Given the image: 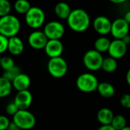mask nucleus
<instances>
[{
    "label": "nucleus",
    "instance_id": "39",
    "mask_svg": "<svg viewBox=\"0 0 130 130\" xmlns=\"http://www.w3.org/2000/svg\"><path fill=\"white\" fill-rule=\"evenodd\" d=\"M1 59H2V57L0 56V68H1Z\"/></svg>",
    "mask_w": 130,
    "mask_h": 130
},
{
    "label": "nucleus",
    "instance_id": "28",
    "mask_svg": "<svg viewBox=\"0 0 130 130\" xmlns=\"http://www.w3.org/2000/svg\"><path fill=\"white\" fill-rule=\"evenodd\" d=\"M8 38L0 34V55L8 51Z\"/></svg>",
    "mask_w": 130,
    "mask_h": 130
},
{
    "label": "nucleus",
    "instance_id": "18",
    "mask_svg": "<svg viewBox=\"0 0 130 130\" xmlns=\"http://www.w3.org/2000/svg\"><path fill=\"white\" fill-rule=\"evenodd\" d=\"M54 11L56 15L62 20H67L69 14L72 12L71 8L69 5H68L66 2H59L56 5Z\"/></svg>",
    "mask_w": 130,
    "mask_h": 130
},
{
    "label": "nucleus",
    "instance_id": "21",
    "mask_svg": "<svg viewBox=\"0 0 130 130\" xmlns=\"http://www.w3.org/2000/svg\"><path fill=\"white\" fill-rule=\"evenodd\" d=\"M110 41L108 38L105 37H99L96 40L94 43V50H97L99 53H104V52H108L110 45Z\"/></svg>",
    "mask_w": 130,
    "mask_h": 130
},
{
    "label": "nucleus",
    "instance_id": "23",
    "mask_svg": "<svg viewBox=\"0 0 130 130\" xmlns=\"http://www.w3.org/2000/svg\"><path fill=\"white\" fill-rule=\"evenodd\" d=\"M31 5L26 0H18L14 4V8L15 11L21 14H25L31 8Z\"/></svg>",
    "mask_w": 130,
    "mask_h": 130
},
{
    "label": "nucleus",
    "instance_id": "6",
    "mask_svg": "<svg viewBox=\"0 0 130 130\" xmlns=\"http://www.w3.org/2000/svg\"><path fill=\"white\" fill-rule=\"evenodd\" d=\"M47 70L53 77L60 78L67 73L68 65L66 61L61 56L50 59L47 63Z\"/></svg>",
    "mask_w": 130,
    "mask_h": 130
},
{
    "label": "nucleus",
    "instance_id": "27",
    "mask_svg": "<svg viewBox=\"0 0 130 130\" xmlns=\"http://www.w3.org/2000/svg\"><path fill=\"white\" fill-rule=\"evenodd\" d=\"M11 4L8 0H0V18L10 14Z\"/></svg>",
    "mask_w": 130,
    "mask_h": 130
},
{
    "label": "nucleus",
    "instance_id": "1",
    "mask_svg": "<svg viewBox=\"0 0 130 130\" xmlns=\"http://www.w3.org/2000/svg\"><path fill=\"white\" fill-rule=\"evenodd\" d=\"M67 23L69 27L75 32H84L90 25L91 20L90 17L85 10L77 8L72 10L69 14Z\"/></svg>",
    "mask_w": 130,
    "mask_h": 130
},
{
    "label": "nucleus",
    "instance_id": "35",
    "mask_svg": "<svg viewBox=\"0 0 130 130\" xmlns=\"http://www.w3.org/2000/svg\"><path fill=\"white\" fill-rule=\"evenodd\" d=\"M129 24H130V11H128L125 15H124V18H123Z\"/></svg>",
    "mask_w": 130,
    "mask_h": 130
},
{
    "label": "nucleus",
    "instance_id": "33",
    "mask_svg": "<svg viewBox=\"0 0 130 130\" xmlns=\"http://www.w3.org/2000/svg\"><path fill=\"white\" fill-rule=\"evenodd\" d=\"M7 130H21L13 122H11V123H10V125H9V126H8V129Z\"/></svg>",
    "mask_w": 130,
    "mask_h": 130
},
{
    "label": "nucleus",
    "instance_id": "5",
    "mask_svg": "<svg viewBox=\"0 0 130 130\" xmlns=\"http://www.w3.org/2000/svg\"><path fill=\"white\" fill-rule=\"evenodd\" d=\"M99 82L95 75L91 73H83L76 80L77 88L84 93H91L98 89Z\"/></svg>",
    "mask_w": 130,
    "mask_h": 130
},
{
    "label": "nucleus",
    "instance_id": "17",
    "mask_svg": "<svg viewBox=\"0 0 130 130\" xmlns=\"http://www.w3.org/2000/svg\"><path fill=\"white\" fill-rule=\"evenodd\" d=\"M114 117L113 113L109 108H102L101 109L97 114L98 120L102 126H108L110 125Z\"/></svg>",
    "mask_w": 130,
    "mask_h": 130
},
{
    "label": "nucleus",
    "instance_id": "29",
    "mask_svg": "<svg viewBox=\"0 0 130 130\" xmlns=\"http://www.w3.org/2000/svg\"><path fill=\"white\" fill-rule=\"evenodd\" d=\"M18 108L17 107V106L15 105V104L12 101L11 103H9L7 106H6V108H5V111H6V113L9 116H11V117H14L18 111Z\"/></svg>",
    "mask_w": 130,
    "mask_h": 130
},
{
    "label": "nucleus",
    "instance_id": "34",
    "mask_svg": "<svg viewBox=\"0 0 130 130\" xmlns=\"http://www.w3.org/2000/svg\"><path fill=\"white\" fill-rule=\"evenodd\" d=\"M98 130H116L114 129L111 125H108V126H101Z\"/></svg>",
    "mask_w": 130,
    "mask_h": 130
},
{
    "label": "nucleus",
    "instance_id": "9",
    "mask_svg": "<svg viewBox=\"0 0 130 130\" xmlns=\"http://www.w3.org/2000/svg\"><path fill=\"white\" fill-rule=\"evenodd\" d=\"M129 24L123 18H117L112 23L110 34L115 40H122L129 34Z\"/></svg>",
    "mask_w": 130,
    "mask_h": 130
},
{
    "label": "nucleus",
    "instance_id": "32",
    "mask_svg": "<svg viewBox=\"0 0 130 130\" xmlns=\"http://www.w3.org/2000/svg\"><path fill=\"white\" fill-rule=\"evenodd\" d=\"M122 40H123V42L126 45V46H128L129 44H130V35H126L125 37H123V39H122Z\"/></svg>",
    "mask_w": 130,
    "mask_h": 130
},
{
    "label": "nucleus",
    "instance_id": "24",
    "mask_svg": "<svg viewBox=\"0 0 130 130\" xmlns=\"http://www.w3.org/2000/svg\"><path fill=\"white\" fill-rule=\"evenodd\" d=\"M110 125L114 129L121 130L126 126V120L122 115H117L114 116Z\"/></svg>",
    "mask_w": 130,
    "mask_h": 130
},
{
    "label": "nucleus",
    "instance_id": "22",
    "mask_svg": "<svg viewBox=\"0 0 130 130\" xmlns=\"http://www.w3.org/2000/svg\"><path fill=\"white\" fill-rule=\"evenodd\" d=\"M117 67H118V63H117V59L112 57H107L104 59L101 69L104 72H108V73L113 72L114 71L117 70Z\"/></svg>",
    "mask_w": 130,
    "mask_h": 130
},
{
    "label": "nucleus",
    "instance_id": "30",
    "mask_svg": "<svg viewBox=\"0 0 130 130\" xmlns=\"http://www.w3.org/2000/svg\"><path fill=\"white\" fill-rule=\"evenodd\" d=\"M11 122L9 119L4 115H0V130H7Z\"/></svg>",
    "mask_w": 130,
    "mask_h": 130
},
{
    "label": "nucleus",
    "instance_id": "13",
    "mask_svg": "<svg viewBox=\"0 0 130 130\" xmlns=\"http://www.w3.org/2000/svg\"><path fill=\"white\" fill-rule=\"evenodd\" d=\"M44 50L50 59L60 57L63 52V44L60 40H49Z\"/></svg>",
    "mask_w": 130,
    "mask_h": 130
},
{
    "label": "nucleus",
    "instance_id": "7",
    "mask_svg": "<svg viewBox=\"0 0 130 130\" xmlns=\"http://www.w3.org/2000/svg\"><path fill=\"white\" fill-rule=\"evenodd\" d=\"M104 58L101 53L95 50H90L85 53L83 57L85 66L90 71H98L101 69Z\"/></svg>",
    "mask_w": 130,
    "mask_h": 130
},
{
    "label": "nucleus",
    "instance_id": "2",
    "mask_svg": "<svg viewBox=\"0 0 130 130\" xmlns=\"http://www.w3.org/2000/svg\"><path fill=\"white\" fill-rule=\"evenodd\" d=\"M21 30L20 20L14 14L0 18V34L11 38L16 37Z\"/></svg>",
    "mask_w": 130,
    "mask_h": 130
},
{
    "label": "nucleus",
    "instance_id": "38",
    "mask_svg": "<svg viewBox=\"0 0 130 130\" xmlns=\"http://www.w3.org/2000/svg\"><path fill=\"white\" fill-rule=\"evenodd\" d=\"M121 130H130V127L129 126H126L125 128H123V129Z\"/></svg>",
    "mask_w": 130,
    "mask_h": 130
},
{
    "label": "nucleus",
    "instance_id": "20",
    "mask_svg": "<svg viewBox=\"0 0 130 130\" xmlns=\"http://www.w3.org/2000/svg\"><path fill=\"white\" fill-rule=\"evenodd\" d=\"M12 85L11 82L0 76V98H5L8 96L12 91Z\"/></svg>",
    "mask_w": 130,
    "mask_h": 130
},
{
    "label": "nucleus",
    "instance_id": "10",
    "mask_svg": "<svg viewBox=\"0 0 130 130\" xmlns=\"http://www.w3.org/2000/svg\"><path fill=\"white\" fill-rule=\"evenodd\" d=\"M48 40L43 31L41 30H34L27 37V43L30 46L37 50L44 49Z\"/></svg>",
    "mask_w": 130,
    "mask_h": 130
},
{
    "label": "nucleus",
    "instance_id": "26",
    "mask_svg": "<svg viewBox=\"0 0 130 130\" xmlns=\"http://www.w3.org/2000/svg\"><path fill=\"white\" fill-rule=\"evenodd\" d=\"M15 66V63L14 62V59L11 56H3L1 59V68L4 70V72L13 69Z\"/></svg>",
    "mask_w": 130,
    "mask_h": 130
},
{
    "label": "nucleus",
    "instance_id": "19",
    "mask_svg": "<svg viewBox=\"0 0 130 130\" xmlns=\"http://www.w3.org/2000/svg\"><path fill=\"white\" fill-rule=\"evenodd\" d=\"M97 91L99 92V94L102 97H104L105 98H112L114 95V94H115V88H114V87L111 84H110L108 82L99 83Z\"/></svg>",
    "mask_w": 130,
    "mask_h": 130
},
{
    "label": "nucleus",
    "instance_id": "37",
    "mask_svg": "<svg viewBox=\"0 0 130 130\" xmlns=\"http://www.w3.org/2000/svg\"><path fill=\"white\" fill-rule=\"evenodd\" d=\"M113 3H116V4H120V3H123L126 1L125 0H118V1H111Z\"/></svg>",
    "mask_w": 130,
    "mask_h": 130
},
{
    "label": "nucleus",
    "instance_id": "12",
    "mask_svg": "<svg viewBox=\"0 0 130 130\" xmlns=\"http://www.w3.org/2000/svg\"><path fill=\"white\" fill-rule=\"evenodd\" d=\"M127 51V46L123 42L122 40H114L110 43L108 53L110 57L115 59L123 57Z\"/></svg>",
    "mask_w": 130,
    "mask_h": 130
},
{
    "label": "nucleus",
    "instance_id": "8",
    "mask_svg": "<svg viewBox=\"0 0 130 130\" xmlns=\"http://www.w3.org/2000/svg\"><path fill=\"white\" fill-rule=\"evenodd\" d=\"M43 31L48 40H60L65 34V27L62 23L52 21L45 24Z\"/></svg>",
    "mask_w": 130,
    "mask_h": 130
},
{
    "label": "nucleus",
    "instance_id": "25",
    "mask_svg": "<svg viewBox=\"0 0 130 130\" xmlns=\"http://www.w3.org/2000/svg\"><path fill=\"white\" fill-rule=\"evenodd\" d=\"M20 73H21L20 68L18 67V66H14L13 69L4 72L2 76L3 78H5V79H7L8 81H9L10 82H12L13 80H14Z\"/></svg>",
    "mask_w": 130,
    "mask_h": 130
},
{
    "label": "nucleus",
    "instance_id": "3",
    "mask_svg": "<svg viewBox=\"0 0 130 130\" xmlns=\"http://www.w3.org/2000/svg\"><path fill=\"white\" fill-rule=\"evenodd\" d=\"M12 122L21 130H30L36 125V118L34 115L27 110H21L12 117Z\"/></svg>",
    "mask_w": 130,
    "mask_h": 130
},
{
    "label": "nucleus",
    "instance_id": "15",
    "mask_svg": "<svg viewBox=\"0 0 130 130\" xmlns=\"http://www.w3.org/2000/svg\"><path fill=\"white\" fill-rule=\"evenodd\" d=\"M31 80L28 75L25 73H20L11 82L13 88H14L18 92L28 90L30 86Z\"/></svg>",
    "mask_w": 130,
    "mask_h": 130
},
{
    "label": "nucleus",
    "instance_id": "11",
    "mask_svg": "<svg viewBox=\"0 0 130 130\" xmlns=\"http://www.w3.org/2000/svg\"><path fill=\"white\" fill-rule=\"evenodd\" d=\"M13 102L15 104L18 110H27L32 104L33 95L29 90L18 91L15 94Z\"/></svg>",
    "mask_w": 130,
    "mask_h": 130
},
{
    "label": "nucleus",
    "instance_id": "16",
    "mask_svg": "<svg viewBox=\"0 0 130 130\" xmlns=\"http://www.w3.org/2000/svg\"><path fill=\"white\" fill-rule=\"evenodd\" d=\"M24 50V44L18 36L8 38V51L13 56H20Z\"/></svg>",
    "mask_w": 130,
    "mask_h": 130
},
{
    "label": "nucleus",
    "instance_id": "4",
    "mask_svg": "<svg viewBox=\"0 0 130 130\" xmlns=\"http://www.w3.org/2000/svg\"><path fill=\"white\" fill-rule=\"evenodd\" d=\"M24 16L26 24L32 29H38L42 27L46 19L43 10L37 6H32Z\"/></svg>",
    "mask_w": 130,
    "mask_h": 130
},
{
    "label": "nucleus",
    "instance_id": "31",
    "mask_svg": "<svg viewBox=\"0 0 130 130\" xmlns=\"http://www.w3.org/2000/svg\"><path fill=\"white\" fill-rule=\"evenodd\" d=\"M120 104L121 105L127 109L130 108V94H125L120 98Z\"/></svg>",
    "mask_w": 130,
    "mask_h": 130
},
{
    "label": "nucleus",
    "instance_id": "36",
    "mask_svg": "<svg viewBox=\"0 0 130 130\" xmlns=\"http://www.w3.org/2000/svg\"><path fill=\"white\" fill-rule=\"evenodd\" d=\"M126 82H127L128 85L130 86V69L128 70V72L126 73Z\"/></svg>",
    "mask_w": 130,
    "mask_h": 130
},
{
    "label": "nucleus",
    "instance_id": "14",
    "mask_svg": "<svg viewBox=\"0 0 130 130\" xmlns=\"http://www.w3.org/2000/svg\"><path fill=\"white\" fill-rule=\"evenodd\" d=\"M112 23L105 16H98L94 21V28L101 35H106L111 31Z\"/></svg>",
    "mask_w": 130,
    "mask_h": 130
}]
</instances>
